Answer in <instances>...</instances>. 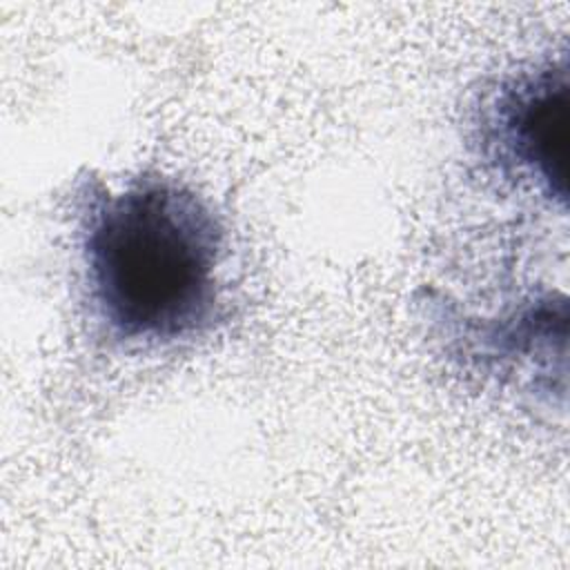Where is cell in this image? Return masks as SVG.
<instances>
[{"label": "cell", "mask_w": 570, "mask_h": 570, "mask_svg": "<svg viewBox=\"0 0 570 570\" xmlns=\"http://www.w3.org/2000/svg\"><path fill=\"white\" fill-rule=\"evenodd\" d=\"M568 305L552 294L525 298L497 316H459L456 338L488 376H523L541 392L552 390L554 343L566 345Z\"/></svg>", "instance_id": "3"}, {"label": "cell", "mask_w": 570, "mask_h": 570, "mask_svg": "<svg viewBox=\"0 0 570 570\" xmlns=\"http://www.w3.org/2000/svg\"><path fill=\"white\" fill-rule=\"evenodd\" d=\"M568 62L548 60L508 73L481 98L474 140L503 178L566 205Z\"/></svg>", "instance_id": "2"}, {"label": "cell", "mask_w": 570, "mask_h": 570, "mask_svg": "<svg viewBox=\"0 0 570 570\" xmlns=\"http://www.w3.org/2000/svg\"><path fill=\"white\" fill-rule=\"evenodd\" d=\"M85 303L120 347H169L223 318L225 227L196 189L142 171L120 187L96 176L73 191Z\"/></svg>", "instance_id": "1"}]
</instances>
